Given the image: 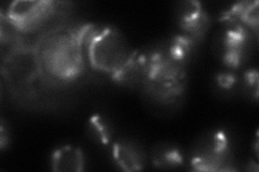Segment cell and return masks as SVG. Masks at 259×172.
Listing matches in <instances>:
<instances>
[{"label": "cell", "instance_id": "obj_1", "mask_svg": "<svg viewBox=\"0 0 259 172\" xmlns=\"http://www.w3.org/2000/svg\"><path fill=\"white\" fill-rule=\"evenodd\" d=\"M85 28L60 27L48 32L37 46L41 71L54 80L67 82L84 69Z\"/></svg>", "mask_w": 259, "mask_h": 172}, {"label": "cell", "instance_id": "obj_2", "mask_svg": "<svg viewBox=\"0 0 259 172\" xmlns=\"http://www.w3.org/2000/svg\"><path fill=\"white\" fill-rule=\"evenodd\" d=\"M186 82V61L174 55L167 43L145 53L142 88L153 100L173 103L184 94Z\"/></svg>", "mask_w": 259, "mask_h": 172}, {"label": "cell", "instance_id": "obj_3", "mask_svg": "<svg viewBox=\"0 0 259 172\" xmlns=\"http://www.w3.org/2000/svg\"><path fill=\"white\" fill-rule=\"evenodd\" d=\"M85 57L92 67L112 77L131 59L126 38L112 26H87L84 34Z\"/></svg>", "mask_w": 259, "mask_h": 172}, {"label": "cell", "instance_id": "obj_4", "mask_svg": "<svg viewBox=\"0 0 259 172\" xmlns=\"http://www.w3.org/2000/svg\"><path fill=\"white\" fill-rule=\"evenodd\" d=\"M230 160V143L226 134L221 130L209 132L201 137L190 156L191 166L202 171L228 170Z\"/></svg>", "mask_w": 259, "mask_h": 172}, {"label": "cell", "instance_id": "obj_5", "mask_svg": "<svg viewBox=\"0 0 259 172\" xmlns=\"http://www.w3.org/2000/svg\"><path fill=\"white\" fill-rule=\"evenodd\" d=\"M224 25L215 36V52L220 60L228 67L234 68L246 55L249 32L245 26L230 19L224 18Z\"/></svg>", "mask_w": 259, "mask_h": 172}, {"label": "cell", "instance_id": "obj_6", "mask_svg": "<svg viewBox=\"0 0 259 172\" xmlns=\"http://www.w3.org/2000/svg\"><path fill=\"white\" fill-rule=\"evenodd\" d=\"M55 11V4L40 0H26L11 4L8 20L12 26L22 31H34L42 27Z\"/></svg>", "mask_w": 259, "mask_h": 172}, {"label": "cell", "instance_id": "obj_7", "mask_svg": "<svg viewBox=\"0 0 259 172\" xmlns=\"http://www.w3.org/2000/svg\"><path fill=\"white\" fill-rule=\"evenodd\" d=\"M177 22L185 36L197 41L205 34L210 20L208 14L198 2H184L177 8Z\"/></svg>", "mask_w": 259, "mask_h": 172}, {"label": "cell", "instance_id": "obj_8", "mask_svg": "<svg viewBox=\"0 0 259 172\" xmlns=\"http://www.w3.org/2000/svg\"><path fill=\"white\" fill-rule=\"evenodd\" d=\"M113 161L125 171H136L145 167L146 156L142 147L136 143L125 140L115 141L111 145Z\"/></svg>", "mask_w": 259, "mask_h": 172}, {"label": "cell", "instance_id": "obj_9", "mask_svg": "<svg viewBox=\"0 0 259 172\" xmlns=\"http://www.w3.org/2000/svg\"><path fill=\"white\" fill-rule=\"evenodd\" d=\"M53 171H82L84 169V156L79 147L65 145L56 150L51 157Z\"/></svg>", "mask_w": 259, "mask_h": 172}, {"label": "cell", "instance_id": "obj_10", "mask_svg": "<svg viewBox=\"0 0 259 172\" xmlns=\"http://www.w3.org/2000/svg\"><path fill=\"white\" fill-rule=\"evenodd\" d=\"M150 157L152 165L161 169H175L184 165L182 150L173 143L162 142L155 145Z\"/></svg>", "mask_w": 259, "mask_h": 172}, {"label": "cell", "instance_id": "obj_11", "mask_svg": "<svg viewBox=\"0 0 259 172\" xmlns=\"http://www.w3.org/2000/svg\"><path fill=\"white\" fill-rule=\"evenodd\" d=\"M113 125L106 117L93 116L87 124V135L97 144L107 145L111 143L113 137Z\"/></svg>", "mask_w": 259, "mask_h": 172}]
</instances>
